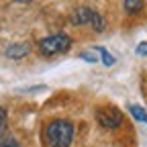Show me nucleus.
<instances>
[{"label": "nucleus", "instance_id": "nucleus-12", "mask_svg": "<svg viewBox=\"0 0 147 147\" xmlns=\"http://www.w3.org/2000/svg\"><path fill=\"white\" fill-rule=\"evenodd\" d=\"M4 125H6V110L0 106V129H4Z\"/></svg>", "mask_w": 147, "mask_h": 147}, {"label": "nucleus", "instance_id": "nucleus-6", "mask_svg": "<svg viewBox=\"0 0 147 147\" xmlns=\"http://www.w3.org/2000/svg\"><path fill=\"white\" fill-rule=\"evenodd\" d=\"M129 113L133 115V119H135V121H139V123H145V125H147V110H145L143 106H139V104H129Z\"/></svg>", "mask_w": 147, "mask_h": 147}, {"label": "nucleus", "instance_id": "nucleus-1", "mask_svg": "<svg viewBox=\"0 0 147 147\" xmlns=\"http://www.w3.org/2000/svg\"><path fill=\"white\" fill-rule=\"evenodd\" d=\"M74 139V125L65 119L51 121L45 129V141L49 147H69Z\"/></svg>", "mask_w": 147, "mask_h": 147}, {"label": "nucleus", "instance_id": "nucleus-5", "mask_svg": "<svg viewBox=\"0 0 147 147\" xmlns=\"http://www.w3.org/2000/svg\"><path fill=\"white\" fill-rule=\"evenodd\" d=\"M29 51H31V45L29 43H14L4 53H6V57H10V59H21V57H25Z\"/></svg>", "mask_w": 147, "mask_h": 147}, {"label": "nucleus", "instance_id": "nucleus-3", "mask_svg": "<svg viewBox=\"0 0 147 147\" xmlns=\"http://www.w3.org/2000/svg\"><path fill=\"white\" fill-rule=\"evenodd\" d=\"M69 23L71 25H90L92 29H96V31L104 29V18L96 10H92L88 6H80V8L74 10L69 14Z\"/></svg>", "mask_w": 147, "mask_h": 147}, {"label": "nucleus", "instance_id": "nucleus-4", "mask_svg": "<svg viewBox=\"0 0 147 147\" xmlns=\"http://www.w3.org/2000/svg\"><path fill=\"white\" fill-rule=\"evenodd\" d=\"M96 121L104 127V129H117L123 125V113L113 106V104H106V106H100L96 110Z\"/></svg>", "mask_w": 147, "mask_h": 147}, {"label": "nucleus", "instance_id": "nucleus-7", "mask_svg": "<svg viewBox=\"0 0 147 147\" xmlns=\"http://www.w3.org/2000/svg\"><path fill=\"white\" fill-rule=\"evenodd\" d=\"M123 8L129 14H137L143 8V0H123Z\"/></svg>", "mask_w": 147, "mask_h": 147}, {"label": "nucleus", "instance_id": "nucleus-10", "mask_svg": "<svg viewBox=\"0 0 147 147\" xmlns=\"http://www.w3.org/2000/svg\"><path fill=\"white\" fill-rule=\"evenodd\" d=\"M135 53L141 55V57H145V55H147V41H141V43L135 47Z\"/></svg>", "mask_w": 147, "mask_h": 147}, {"label": "nucleus", "instance_id": "nucleus-11", "mask_svg": "<svg viewBox=\"0 0 147 147\" xmlns=\"http://www.w3.org/2000/svg\"><path fill=\"white\" fill-rule=\"evenodd\" d=\"M80 57H82L84 61H90V63H96V61H98L96 55H92V53H88V51H82V53H80Z\"/></svg>", "mask_w": 147, "mask_h": 147}, {"label": "nucleus", "instance_id": "nucleus-9", "mask_svg": "<svg viewBox=\"0 0 147 147\" xmlns=\"http://www.w3.org/2000/svg\"><path fill=\"white\" fill-rule=\"evenodd\" d=\"M0 147H21L12 137H0Z\"/></svg>", "mask_w": 147, "mask_h": 147}, {"label": "nucleus", "instance_id": "nucleus-2", "mask_svg": "<svg viewBox=\"0 0 147 147\" xmlns=\"http://www.w3.org/2000/svg\"><path fill=\"white\" fill-rule=\"evenodd\" d=\"M71 47V39L65 33H55L49 35L45 39L39 41V49L43 55H57V53H65Z\"/></svg>", "mask_w": 147, "mask_h": 147}, {"label": "nucleus", "instance_id": "nucleus-8", "mask_svg": "<svg viewBox=\"0 0 147 147\" xmlns=\"http://www.w3.org/2000/svg\"><path fill=\"white\" fill-rule=\"evenodd\" d=\"M92 51H94V53H100V57H102V63L104 65H115V57H113V55H110L104 47H92Z\"/></svg>", "mask_w": 147, "mask_h": 147}]
</instances>
